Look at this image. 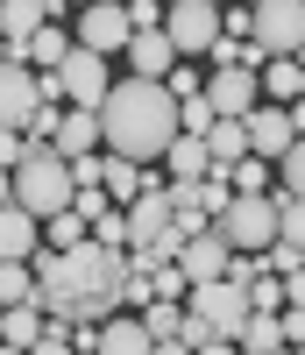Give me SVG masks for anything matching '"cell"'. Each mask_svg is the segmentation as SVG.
Masks as SVG:
<instances>
[{
	"label": "cell",
	"instance_id": "9c48e42d",
	"mask_svg": "<svg viewBox=\"0 0 305 355\" xmlns=\"http://www.w3.org/2000/svg\"><path fill=\"white\" fill-rule=\"evenodd\" d=\"M128 36H135V21H128V0H85L78 8V43L85 50H128Z\"/></svg>",
	"mask_w": 305,
	"mask_h": 355
},
{
	"label": "cell",
	"instance_id": "ffe728a7",
	"mask_svg": "<svg viewBox=\"0 0 305 355\" xmlns=\"http://www.w3.org/2000/svg\"><path fill=\"white\" fill-rule=\"evenodd\" d=\"M164 164H171V178H206V171H213V150H206V135H185V128H177L171 150H164Z\"/></svg>",
	"mask_w": 305,
	"mask_h": 355
},
{
	"label": "cell",
	"instance_id": "f1b7e54d",
	"mask_svg": "<svg viewBox=\"0 0 305 355\" xmlns=\"http://www.w3.org/2000/svg\"><path fill=\"white\" fill-rule=\"evenodd\" d=\"M277 178H284L291 199H305V135H291V150L277 157Z\"/></svg>",
	"mask_w": 305,
	"mask_h": 355
},
{
	"label": "cell",
	"instance_id": "484cf974",
	"mask_svg": "<svg viewBox=\"0 0 305 355\" xmlns=\"http://www.w3.org/2000/svg\"><path fill=\"white\" fill-rule=\"evenodd\" d=\"M85 234H93V227H85V214H78V206H64V214L43 220V249H71V242H85Z\"/></svg>",
	"mask_w": 305,
	"mask_h": 355
},
{
	"label": "cell",
	"instance_id": "b9f144b4",
	"mask_svg": "<svg viewBox=\"0 0 305 355\" xmlns=\"http://www.w3.org/2000/svg\"><path fill=\"white\" fill-rule=\"evenodd\" d=\"M71 8H85V0H71Z\"/></svg>",
	"mask_w": 305,
	"mask_h": 355
},
{
	"label": "cell",
	"instance_id": "f35d334b",
	"mask_svg": "<svg viewBox=\"0 0 305 355\" xmlns=\"http://www.w3.org/2000/svg\"><path fill=\"white\" fill-rule=\"evenodd\" d=\"M249 15H256V8H227V15H220V36H249Z\"/></svg>",
	"mask_w": 305,
	"mask_h": 355
},
{
	"label": "cell",
	"instance_id": "74e56055",
	"mask_svg": "<svg viewBox=\"0 0 305 355\" xmlns=\"http://www.w3.org/2000/svg\"><path fill=\"white\" fill-rule=\"evenodd\" d=\"M71 178H78V185H100V150H85V157H71Z\"/></svg>",
	"mask_w": 305,
	"mask_h": 355
},
{
	"label": "cell",
	"instance_id": "7a4b0ae2",
	"mask_svg": "<svg viewBox=\"0 0 305 355\" xmlns=\"http://www.w3.org/2000/svg\"><path fill=\"white\" fill-rule=\"evenodd\" d=\"M171 135H177V93L164 78H121V85H107V100H100V142L107 150L135 157V164H164Z\"/></svg>",
	"mask_w": 305,
	"mask_h": 355
},
{
	"label": "cell",
	"instance_id": "30bf717a",
	"mask_svg": "<svg viewBox=\"0 0 305 355\" xmlns=\"http://www.w3.org/2000/svg\"><path fill=\"white\" fill-rule=\"evenodd\" d=\"M36 107H43V78L21 57H0V128H28Z\"/></svg>",
	"mask_w": 305,
	"mask_h": 355
},
{
	"label": "cell",
	"instance_id": "44dd1931",
	"mask_svg": "<svg viewBox=\"0 0 305 355\" xmlns=\"http://www.w3.org/2000/svg\"><path fill=\"white\" fill-rule=\"evenodd\" d=\"M177 348H199V355H220V348H234V334H227V327H213L206 313H192V306H185V327H177Z\"/></svg>",
	"mask_w": 305,
	"mask_h": 355
},
{
	"label": "cell",
	"instance_id": "e0dca14e",
	"mask_svg": "<svg viewBox=\"0 0 305 355\" xmlns=\"http://www.w3.org/2000/svg\"><path fill=\"white\" fill-rule=\"evenodd\" d=\"M57 150L64 157H85V150H100V107H64V121H57Z\"/></svg>",
	"mask_w": 305,
	"mask_h": 355
},
{
	"label": "cell",
	"instance_id": "60d3db41",
	"mask_svg": "<svg viewBox=\"0 0 305 355\" xmlns=\"http://www.w3.org/2000/svg\"><path fill=\"white\" fill-rule=\"evenodd\" d=\"M291 128H298V135H305V100H291Z\"/></svg>",
	"mask_w": 305,
	"mask_h": 355
},
{
	"label": "cell",
	"instance_id": "ac0fdd59",
	"mask_svg": "<svg viewBox=\"0 0 305 355\" xmlns=\"http://www.w3.org/2000/svg\"><path fill=\"white\" fill-rule=\"evenodd\" d=\"M64 50H71V36H64L57 21H43L36 36H21V43H15V57H21L28 71H57V64H64Z\"/></svg>",
	"mask_w": 305,
	"mask_h": 355
},
{
	"label": "cell",
	"instance_id": "7bdbcfd3",
	"mask_svg": "<svg viewBox=\"0 0 305 355\" xmlns=\"http://www.w3.org/2000/svg\"><path fill=\"white\" fill-rule=\"evenodd\" d=\"M164 8H171V0H164Z\"/></svg>",
	"mask_w": 305,
	"mask_h": 355
},
{
	"label": "cell",
	"instance_id": "603a6c76",
	"mask_svg": "<svg viewBox=\"0 0 305 355\" xmlns=\"http://www.w3.org/2000/svg\"><path fill=\"white\" fill-rule=\"evenodd\" d=\"M234 348L277 355V348H284V320H277V313H249V320H241V334H234Z\"/></svg>",
	"mask_w": 305,
	"mask_h": 355
},
{
	"label": "cell",
	"instance_id": "6da1fadb",
	"mask_svg": "<svg viewBox=\"0 0 305 355\" xmlns=\"http://www.w3.org/2000/svg\"><path fill=\"white\" fill-rule=\"evenodd\" d=\"M36 270V306L71 320V327H100V320L121 306V277H128V256L100 234H85L71 249H36L28 256Z\"/></svg>",
	"mask_w": 305,
	"mask_h": 355
},
{
	"label": "cell",
	"instance_id": "1f68e13d",
	"mask_svg": "<svg viewBox=\"0 0 305 355\" xmlns=\"http://www.w3.org/2000/svg\"><path fill=\"white\" fill-rule=\"evenodd\" d=\"M277 234H291V242H305V199H277Z\"/></svg>",
	"mask_w": 305,
	"mask_h": 355
},
{
	"label": "cell",
	"instance_id": "52a82bcc",
	"mask_svg": "<svg viewBox=\"0 0 305 355\" xmlns=\"http://www.w3.org/2000/svg\"><path fill=\"white\" fill-rule=\"evenodd\" d=\"M249 36H256L270 57H298V43H305V0H256Z\"/></svg>",
	"mask_w": 305,
	"mask_h": 355
},
{
	"label": "cell",
	"instance_id": "836d02e7",
	"mask_svg": "<svg viewBox=\"0 0 305 355\" xmlns=\"http://www.w3.org/2000/svg\"><path fill=\"white\" fill-rule=\"evenodd\" d=\"M21 157H28V135L21 128H0V171H15Z\"/></svg>",
	"mask_w": 305,
	"mask_h": 355
},
{
	"label": "cell",
	"instance_id": "ab89813d",
	"mask_svg": "<svg viewBox=\"0 0 305 355\" xmlns=\"http://www.w3.org/2000/svg\"><path fill=\"white\" fill-rule=\"evenodd\" d=\"M15 199V171H0V206H8Z\"/></svg>",
	"mask_w": 305,
	"mask_h": 355
},
{
	"label": "cell",
	"instance_id": "ba28073f",
	"mask_svg": "<svg viewBox=\"0 0 305 355\" xmlns=\"http://www.w3.org/2000/svg\"><path fill=\"white\" fill-rule=\"evenodd\" d=\"M57 85H64V100H71V107H100V100H107V85H114L107 50L71 43V50H64V64H57Z\"/></svg>",
	"mask_w": 305,
	"mask_h": 355
},
{
	"label": "cell",
	"instance_id": "d4e9b609",
	"mask_svg": "<svg viewBox=\"0 0 305 355\" xmlns=\"http://www.w3.org/2000/svg\"><path fill=\"white\" fill-rule=\"evenodd\" d=\"M21 299H36V270H28V256H0V306Z\"/></svg>",
	"mask_w": 305,
	"mask_h": 355
},
{
	"label": "cell",
	"instance_id": "f546056e",
	"mask_svg": "<svg viewBox=\"0 0 305 355\" xmlns=\"http://www.w3.org/2000/svg\"><path fill=\"white\" fill-rule=\"evenodd\" d=\"M213 121H220V114H213V100H206V93H192V100H177V128H185V135H206Z\"/></svg>",
	"mask_w": 305,
	"mask_h": 355
},
{
	"label": "cell",
	"instance_id": "d6986e66",
	"mask_svg": "<svg viewBox=\"0 0 305 355\" xmlns=\"http://www.w3.org/2000/svg\"><path fill=\"white\" fill-rule=\"evenodd\" d=\"M206 150H213V164H241L249 157V114H220L206 128Z\"/></svg>",
	"mask_w": 305,
	"mask_h": 355
},
{
	"label": "cell",
	"instance_id": "8992f818",
	"mask_svg": "<svg viewBox=\"0 0 305 355\" xmlns=\"http://www.w3.org/2000/svg\"><path fill=\"white\" fill-rule=\"evenodd\" d=\"M185 306H192V313H206L213 327H227V334H241V320L256 313V306H249V277H234V270H227V277L192 284V291H185Z\"/></svg>",
	"mask_w": 305,
	"mask_h": 355
},
{
	"label": "cell",
	"instance_id": "9a60e30c",
	"mask_svg": "<svg viewBox=\"0 0 305 355\" xmlns=\"http://www.w3.org/2000/svg\"><path fill=\"white\" fill-rule=\"evenodd\" d=\"M71 0H0V36L8 43H21V36H36L43 21H57Z\"/></svg>",
	"mask_w": 305,
	"mask_h": 355
},
{
	"label": "cell",
	"instance_id": "7c38bea8",
	"mask_svg": "<svg viewBox=\"0 0 305 355\" xmlns=\"http://www.w3.org/2000/svg\"><path fill=\"white\" fill-rule=\"evenodd\" d=\"M206 100H213V114H249V107H263V78L249 64H213Z\"/></svg>",
	"mask_w": 305,
	"mask_h": 355
},
{
	"label": "cell",
	"instance_id": "4dcf8cb0",
	"mask_svg": "<svg viewBox=\"0 0 305 355\" xmlns=\"http://www.w3.org/2000/svg\"><path fill=\"white\" fill-rule=\"evenodd\" d=\"M57 121H64V107H57V100H43L36 114H28V128H21V135H28V142H50V135H57Z\"/></svg>",
	"mask_w": 305,
	"mask_h": 355
},
{
	"label": "cell",
	"instance_id": "3957f363",
	"mask_svg": "<svg viewBox=\"0 0 305 355\" xmlns=\"http://www.w3.org/2000/svg\"><path fill=\"white\" fill-rule=\"evenodd\" d=\"M78 199V178H71V157L57 150V142H28V157L15 164V206H28L36 220L64 214Z\"/></svg>",
	"mask_w": 305,
	"mask_h": 355
},
{
	"label": "cell",
	"instance_id": "8fae6325",
	"mask_svg": "<svg viewBox=\"0 0 305 355\" xmlns=\"http://www.w3.org/2000/svg\"><path fill=\"white\" fill-rule=\"evenodd\" d=\"M227 263H234V242L220 227H199V234H185V242H177V270H185L192 284H206V277H227Z\"/></svg>",
	"mask_w": 305,
	"mask_h": 355
},
{
	"label": "cell",
	"instance_id": "2e32d148",
	"mask_svg": "<svg viewBox=\"0 0 305 355\" xmlns=\"http://www.w3.org/2000/svg\"><path fill=\"white\" fill-rule=\"evenodd\" d=\"M43 249V220L28 214V206H0V256H36Z\"/></svg>",
	"mask_w": 305,
	"mask_h": 355
},
{
	"label": "cell",
	"instance_id": "5b68a950",
	"mask_svg": "<svg viewBox=\"0 0 305 355\" xmlns=\"http://www.w3.org/2000/svg\"><path fill=\"white\" fill-rule=\"evenodd\" d=\"M164 36L177 43V57H206L220 43V0H171L164 8Z\"/></svg>",
	"mask_w": 305,
	"mask_h": 355
},
{
	"label": "cell",
	"instance_id": "277c9868",
	"mask_svg": "<svg viewBox=\"0 0 305 355\" xmlns=\"http://www.w3.org/2000/svg\"><path fill=\"white\" fill-rule=\"evenodd\" d=\"M277 199H284V192H234L220 214H213V227H220L234 249H249V256H256L270 234H277Z\"/></svg>",
	"mask_w": 305,
	"mask_h": 355
},
{
	"label": "cell",
	"instance_id": "d590c367",
	"mask_svg": "<svg viewBox=\"0 0 305 355\" xmlns=\"http://www.w3.org/2000/svg\"><path fill=\"white\" fill-rule=\"evenodd\" d=\"M157 8H164V0H128V21H135V28H164Z\"/></svg>",
	"mask_w": 305,
	"mask_h": 355
},
{
	"label": "cell",
	"instance_id": "4316f807",
	"mask_svg": "<svg viewBox=\"0 0 305 355\" xmlns=\"http://www.w3.org/2000/svg\"><path fill=\"white\" fill-rule=\"evenodd\" d=\"M249 306L256 313H284V277H270V263L249 270Z\"/></svg>",
	"mask_w": 305,
	"mask_h": 355
},
{
	"label": "cell",
	"instance_id": "e575fe53",
	"mask_svg": "<svg viewBox=\"0 0 305 355\" xmlns=\"http://www.w3.org/2000/svg\"><path fill=\"white\" fill-rule=\"evenodd\" d=\"M57 348H71V320H57V313H50V327H43L36 355H57Z\"/></svg>",
	"mask_w": 305,
	"mask_h": 355
},
{
	"label": "cell",
	"instance_id": "cb8c5ba5",
	"mask_svg": "<svg viewBox=\"0 0 305 355\" xmlns=\"http://www.w3.org/2000/svg\"><path fill=\"white\" fill-rule=\"evenodd\" d=\"M256 78H263V93H270V100H298V85H305V64H298V57H270V64H263Z\"/></svg>",
	"mask_w": 305,
	"mask_h": 355
},
{
	"label": "cell",
	"instance_id": "83f0119b",
	"mask_svg": "<svg viewBox=\"0 0 305 355\" xmlns=\"http://www.w3.org/2000/svg\"><path fill=\"white\" fill-rule=\"evenodd\" d=\"M227 178H234V192H270V157H241V164H227Z\"/></svg>",
	"mask_w": 305,
	"mask_h": 355
},
{
	"label": "cell",
	"instance_id": "4fadbf2b",
	"mask_svg": "<svg viewBox=\"0 0 305 355\" xmlns=\"http://www.w3.org/2000/svg\"><path fill=\"white\" fill-rule=\"evenodd\" d=\"M291 135H298V128H291V107H270V100L249 107V150H256V157L277 164V157L291 150Z\"/></svg>",
	"mask_w": 305,
	"mask_h": 355
},
{
	"label": "cell",
	"instance_id": "d6a6232c",
	"mask_svg": "<svg viewBox=\"0 0 305 355\" xmlns=\"http://www.w3.org/2000/svg\"><path fill=\"white\" fill-rule=\"evenodd\" d=\"M164 85H171L177 100H192V93H206V78H199L192 64H171V78H164Z\"/></svg>",
	"mask_w": 305,
	"mask_h": 355
},
{
	"label": "cell",
	"instance_id": "5bb4252c",
	"mask_svg": "<svg viewBox=\"0 0 305 355\" xmlns=\"http://www.w3.org/2000/svg\"><path fill=\"white\" fill-rule=\"evenodd\" d=\"M121 57H128V71H135V78H171V64H177V43L164 36V28H135Z\"/></svg>",
	"mask_w": 305,
	"mask_h": 355
},
{
	"label": "cell",
	"instance_id": "7402d4cb",
	"mask_svg": "<svg viewBox=\"0 0 305 355\" xmlns=\"http://www.w3.org/2000/svg\"><path fill=\"white\" fill-rule=\"evenodd\" d=\"M142 327H149V341H157V348H177V327H185V299H149Z\"/></svg>",
	"mask_w": 305,
	"mask_h": 355
},
{
	"label": "cell",
	"instance_id": "8d00e7d4",
	"mask_svg": "<svg viewBox=\"0 0 305 355\" xmlns=\"http://www.w3.org/2000/svg\"><path fill=\"white\" fill-rule=\"evenodd\" d=\"M284 320V348H305V306H291V313H277Z\"/></svg>",
	"mask_w": 305,
	"mask_h": 355
}]
</instances>
